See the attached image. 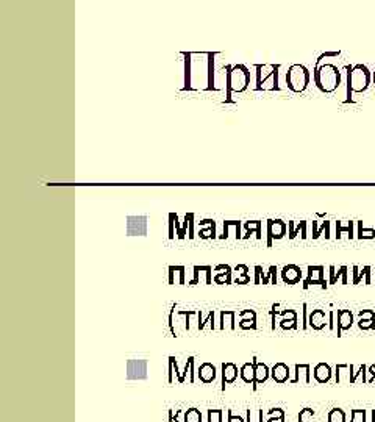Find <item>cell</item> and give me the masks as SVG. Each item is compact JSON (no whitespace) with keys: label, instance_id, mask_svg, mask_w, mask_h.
I'll list each match as a JSON object with an SVG mask.
<instances>
[{"label":"cell","instance_id":"cell-1","mask_svg":"<svg viewBox=\"0 0 375 422\" xmlns=\"http://www.w3.org/2000/svg\"><path fill=\"white\" fill-rule=\"evenodd\" d=\"M225 81H227V103H231V92H244L250 85V70L244 64L225 66Z\"/></svg>","mask_w":375,"mask_h":422},{"label":"cell","instance_id":"cell-2","mask_svg":"<svg viewBox=\"0 0 375 422\" xmlns=\"http://www.w3.org/2000/svg\"><path fill=\"white\" fill-rule=\"evenodd\" d=\"M314 83L322 92H335L341 83V72L335 64H321L314 69Z\"/></svg>","mask_w":375,"mask_h":422},{"label":"cell","instance_id":"cell-3","mask_svg":"<svg viewBox=\"0 0 375 422\" xmlns=\"http://www.w3.org/2000/svg\"><path fill=\"white\" fill-rule=\"evenodd\" d=\"M347 70V99L346 102H352V92H363L371 85L372 75L365 64H357L354 67L346 66Z\"/></svg>","mask_w":375,"mask_h":422},{"label":"cell","instance_id":"cell-4","mask_svg":"<svg viewBox=\"0 0 375 422\" xmlns=\"http://www.w3.org/2000/svg\"><path fill=\"white\" fill-rule=\"evenodd\" d=\"M310 83V70L303 64H292L286 74V85L292 92H303Z\"/></svg>","mask_w":375,"mask_h":422},{"label":"cell","instance_id":"cell-5","mask_svg":"<svg viewBox=\"0 0 375 422\" xmlns=\"http://www.w3.org/2000/svg\"><path fill=\"white\" fill-rule=\"evenodd\" d=\"M286 234V224L283 220H267V247L272 245V239H281Z\"/></svg>","mask_w":375,"mask_h":422},{"label":"cell","instance_id":"cell-6","mask_svg":"<svg viewBox=\"0 0 375 422\" xmlns=\"http://www.w3.org/2000/svg\"><path fill=\"white\" fill-rule=\"evenodd\" d=\"M319 283L324 289L327 288V281L324 280V267L322 266H310L308 267V278L303 281V288L307 289L310 285Z\"/></svg>","mask_w":375,"mask_h":422},{"label":"cell","instance_id":"cell-7","mask_svg":"<svg viewBox=\"0 0 375 422\" xmlns=\"http://www.w3.org/2000/svg\"><path fill=\"white\" fill-rule=\"evenodd\" d=\"M182 55L185 56V81H183V88L182 91H195L192 86V56L194 53L191 52H182Z\"/></svg>","mask_w":375,"mask_h":422},{"label":"cell","instance_id":"cell-8","mask_svg":"<svg viewBox=\"0 0 375 422\" xmlns=\"http://www.w3.org/2000/svg\"><path fill=\"white\" fill-rule=\"evenodd\" d=\"M281 278H283V281H285V283H288V285H296V283H299L300 278H302L300 267H297V266H294V264L285 266L283 271H281Z\"/></svg>","mask_w":375,"mask_h":422},{"label":"cell","instance_id":"cell-9","mask_svg":"<svg viewBox=\"0 0 375 422\" xmlns=\"http://www.w3.org/2000/svg\"><path fill=\"white\" fill-rule=\"evenodd\" d=\"M253 365H255V383L252 385L253 386V391L258 388V385L260 383H264L267 379H269V368L264 365V363H261V361H258L256 360V357H253Z\"/></svg>","mask_w":375,"mask_h":422},{"label":"cell","instance_id":"cell-10","mask_svg":"<svg viewBox=\"0 0 375 422\" xmlns=\"http://www.w3.org/2000/svg\"><path fill=\"white\" fill-rule=\"evenodd\" d=\"M238 379V368L234 363H224L222 365V391H225V385L233 383Z\"/></svg>","mask_w":375,"mask_h":422},{"label":"cell","instance_id":"cell-11","mask_svg":"<svg viewBox=\"0 0 375 422\" xmlns=\"http://www.w3.org/2000/svg\"><path fill=\"white\" fill-rule=\"evenodd\" d=\"M239 327L242 330H256V313L253 310H244L239 313Z\"/></svg>","mask_w":375,"mask_h":422},{"label":"cell","instance_id":"cell-12","mask_svg":"<svg viewBox=\"0 0 375 422\" xmlns=\"http://www.w3.org/2000/svg\"><path fill=\"white\" fill-rule=\"evenodd\" d=\"M216 55L217 53H213V52H208L206 53V60H208V63H206V91H211V89H217L214 85V58H216Z\"/></svg>","mask_w":375,"mask_h":422},{"label":"cell","instance_id":"cell-13","mask_svg":"<svg viewBox=\"0 0 375 422\" xmlns=\"http://www.w3.org/2000/svg\"><path fill=\"white\" fill-rule=\"evenodd\" d=\"M352 321H354V316H352L349 310L338 311V336H341L343 330H349L352 327Z\"/></svg>","mask_w":375,"mask_h":422},{"label":"cell","instance_id":"cell-14","mask_svg":"<svg viewBox=\"0 0 375 422\" xmlns=\"http://www.w3.org/2000/svg\"><path fill=\"white\" fill-rule=\"evenodd\" d=\"M214 271H216V277H214L216 283H225V285L231 283V267L228 264H219L216 266Z\"/></svg>","mask_w":375,"mask_h":422},{"label":"cell","instance_id":"cell-15","mask_svg":"<svg viewBox=\"0 0 375 422\" xmlns=\"http://www.w3.org/2000/svg\"><path fill=\"white\" fill-rule=\"evenodd\" d=\"M198 379L203 383H211L216 379V368L211 365V363H203V365L198 368Z\"/></svg>","mask_w":375,"mask_h":422},{"label":"cell","instance_id":"cell-16","mask_svg":"<svg viewBox=\"0 0 375 422\" xmlns=\"http://www.w3.org/2000/svg\"><path fill=\"white\" fill-rule=\"evenodd\" d=\"M272 379L277 383H285L286 380L289 382V368L285 365V363H277V365L272 368Z\"/></svg>","mask_w":375,"mask_h":422},{"label":"cell","instance_id":"cell-17","mask_svg":"<svg viewBox=\"0 0 375 422\" xmlns=\"http://www.w3.org/2000/svg\"><path fill=\"white\" fill-rule=\"evenodd\" d=\"M281 316H283V319L280 321V327H281V328H285V330L297 328V314H296V311L288 310V311L281 313Z\"/></svg>","mask_w":375,"mask_h":422},{"label":"cell","instance_id":"cell-18","mask_svg":"<svg viewBox=\"0 0 375 422\" xmlns=\"http://www.w3.org/2000/svg\"><path fill=\"white\" fill-rule=\"evenodd\" d=\"M314 377L319 383H325L332 379V369L325 363H319L318 366L314 368Z\"/></svg>","mask_w":375,"mask_h":422},{"label":"cell","instance_id":"cell-19","mask_svg":"<svg viewBox=\"0 0 375 422\" xmlns=\"http://www.w3.org/2000/svg\"><path fill=\"white\" fill-rule=\"evenodd\" d=\"M310 325L314 328V330H322V328L325 327V313L322 310H314L311 314H310Z\"/></svg>","mask_w":375,"mask_h":422},{"label":"cell","instance_id":"cell-20","mask_svg":"<svg viewBox=\"0 0 375 422\" xmlns=\"http://www.w3.org/2000/svg\"><path fill=\"white\" fill-rule=\"evenodd\" d=\"M244 228H245V234L242 236V239H247L252 233L256 234L258 239H261V220H249V222H244Z\"/></svg>","mask_w":375,"mask_h":422},{"label":"cell","instance_id":"cell-21","mask_svg":"<svg viewBox=\"0 0 375 422\" xmlns=\"http://www.w3.org/2000/svg\"><path fill=\"white\" fill-rule=\"evenodd\" d=\"M234 316H236V311H222L220 313V325H219L220 330H224L225 327L231 328V330L236 328V324H234Z\"/></svg>","mask_w":375,"mask_h":422},{"label":"cell","instance_id":"cell-22","mask_svg":"<svg viewBox=\"0 0 375 422\" xmlns=\"http://www.w3.org/2000/svg\"><path fill=\"white\" fill-rule=\"evenodd\" d=\"M239 375L245 383L253 385L255 383V365L253 363H245L239 371Z\"/></svg>","mask_w":375,"mask_h":422},{"label":"cell","instance_id":"cell-23","mask_svg":"<svg viewBox=\"0 0 375 422\" xmlns=\"http://www.w3.org/2000/svg\"><path fill=\"white\" fill-rule=\"evenodd\" d=\"M360 328L363 330H368V328H374L375 327V314L374 311H361L360 313Z\"/></svg>","mask_w":375,"mask_h":422},{"label":"cell","instance_id":"cell-24","mask_svg":"<svg viewBox=\"0 0 375 422\" xmlns=\"http://www.w3.org/2000/svg\"><path fill=\"white\" fill-rule=\"evenodd\" d=\"M302 377H305L307 383H310L311 377H310V366L308 365H296V377L291 379L289 383H299Z\"/></svg>","mask_w":375,"mask_h":422},{"label":"cell","instance_id":"cell-25","mask_svg":"<svg viewBox=\"0 0 375 422\" xmlns=\"http://www.w3.org/2000/svg\"><path fill=\"white\" fill-rule=\"evenodd\" d=\"M175 274H177L179 278V285H185V267L183 266H171L169 267V283L175 285Z\"/></svg>","mask_w":375,"mask_h":422},{"label":"cell","instance_id":"cell-26","mask_svg":"<svg viewBox=\"0 0 375 422\" xmlns=\"http://www.w3.org/2000/svg\"><path fill=\"white\" fill-rule=\"evenodd\" d=\"M288 227H289V238L291 239H294L297 236L299 230H302V238H307V230H305V227H307V222H305V220L300 222L297 230H294V222H288Z\"/></svg>","mask_w":375,"mask_h":422},{"label":"cell","instance_id":"cell-27","mask_svg":"<svg viewBox=\"0 0 375 422\" xmlns=\"http://www.w3.org/2000/svg\"><path fill=\"white\" fill-rule=\"evenodd\" d=\"M185 422H202V413L197 408H189L185 413Z\"/></svg>","mask_w":375,"mask_h":422},{"label":"cell","instance_id":"cell-28","mask_svg":"<svg viewBox=\"0 0 375 422\" xmlns=\"http://www.w3.org/2000/svg\"><path fill=\"white\" fill-rule=\"evenodd\" d=\"M328 422H346V413L341 408H333L328 415Z\"/></svg>","mask_w":375,"mask_h":422},{"label":"cell","instance_id":"cell-29","mask_svg":"<svg viewBox=\"0 0 375 422\" xmlns=\"http://www.w3.org/2000/svg\"><path fill=\"white\" fill-rule=\"evenodd\" d=\"M198 236L203 238V239H214L216 238V222L214 220H211V224H209V228L208 230H200L198 231Z\"/></svg>","mask_w":375,"mask_h":422},{"label":"cell","instance_id":"cell-30","mask_svg":"<svg viewBox=\"0 0 375 422\" xmlns=\"http://www.w3.org/2000/svg\"><path fill=\"white\" fill-rule=\"evenodd\" d=\"M343 231H347V233H349V238H354V222H349L347 227H343L341 222H338V224H336V238L341 236Z\"/></svg>","mask_w":375,"mask_h":422},{"label":"cell","instance_id":"cell-31","mask_svg":"<svg viewBox=\"0 0 375 422\" xmlns=\"http://www.w3.org/2000/svg\"><path fill=\"white\" fill-rule=\"evenodd\" d=\"M358 238L360 239L375 238V230H365V228H363V222H358Z\"/></svg>","mask_w":375,"mask_h":422},{"label":"cell","instance_id":"cell-32","mask_svg":"<svg viewBox=\"0 0 375 422\" xmlns=\"http://www.w3.org/2000/svg\"><path fill=\"white\" fill-rule=\"evenodd\" d=\"M247 422H263V410H249Z\"/></svg>","mask_w":375,"mask_h":422},{"label":"cell","instance_id":"cell-33","mask_svg":"<svg viewBox=\"0 0 375 422\" xmlns=\"http://www.w3.org/2000/svg\"><path fill=\"white\" fill-rule=\"evenodd\" d=\"M299 422H314V412L311 408H305L299 415Z\"/></svg>","mask_w":375,"mask_h":422},{"label":"cell","instance_id":"cell-34","mask_svg":"<svg viewBox=\"0 0 375 422\" xmlns=\"http://www.w3.org/2000/svg\"><path fill=\"white\" fill-rule=\"evenodd\" d=\"M224 410H208V422H222Z\"/></svg>","mask_w":375,"mask_h":422},{"label":"cell","instance_id":"cell-35","mask_svg":"<svg viewBox=\"0 0 375 422\" xmlns=\"http://www.w3.org/2000/svg\"><path fill=\"white\" fill-rule=\"evenodd\" d=\"M352 418H354L352 422H365L366 412L365 410H354V412H352Z\"/></svg>","mask_w":375,"mask_h":422},{"label":"cell","instance_id":"cell-36","mask_svg":"<svg viewBox=\"0 0 375 422\" xmlns=\"http://www.w3.org/2000/svg\"><path fill=\"white\" fill-rule=\"evenodd\" d=\"M185 217L188 219V224H189V238L192 239L195 236V234H194V213L186 214Z\"/></svg>","mask_w":375,"mask_h":422},{"label":"cell","instance_id":"cell-37","mask_svg":"<svg viewBox=\"0 0 375 422\" xmlns=\"http://www.w3.org/2000/svg\"><path fill=\"white\" fill-rule=\"evenodd\" d=\"M267 418H285V412L281 408H272L269 410Z\"/></svg>","mask_w":375,"mask_h":422},{"label":"cell","instance_id":"cell-38","mask_svg":"<svg viewBox=\"0 0 375 422\" xmlns=\"http://www.w3.org/2000/svg\"><path fill=\"white\" fill-rule=\"evenodd\" d=\"M174 227H175V214L174 213H171L169 214V238L171 239H174Z\"/></svg>","mask_w":375,"mask_h":422},{"label":"cell","instance_id":"cell-39","mask_svg":"<svg viewBox=\"0 0 375 422\" xmlns=\"http://www.w3.org/2000/svg\"><path fill=\"white\" fill-rule=\"evenodd\" d=\"M227 415H228V421L227 422H244V419L241 416H233L231 410H227Z\"/></svg>","mask_w":375,"mask_h":422},{"label":"cell","instance_id":"cell-40","mask_svg":"<svg viewBox=\"0 0 375 422\" xmlns=\"http://www.w3.org/2000/svg\"><path fill=\"white\" fill-rule=\"evenodd\" d=\"M172 382H174V363L169 358V383H172Z\"/></svg>","mask_w":375,"mask_h":422},{"label":"cell","instance_id":"cell-41","mask_svg":"<svg viewBox=\"0 0 375 422\" xmlns=\"http://www.w3.org/2000/svg\"><path fill=\"white\" fill-rule=\"evenodd\" d=\"M308 324H307V305L303 303V328H307Z\"/></svg>","mask_w":375,"mask_h":422},{"label":"cell","instance_id":"cell-42","mask_svg":"<svg viewBox=\"0 0 375 422\" xmlns=\"http://www.w3.org/2000/svg\"><path fill=\"white\" fill-rule=\"evenodd\" d=\"M267 422H285V418H269Z\"/></svg>","mask_w":375,"mask_h":422},{"label":"cell","instance_id":"cell-43","mask_svg":"<svg viewBox=\"0 0 375 422\" xmlns=\"http://www.w3.org/2000/svg\"><path fill=\"white\" fill-rule=\"evenodd\" d=\"M169 422H174V413H172V410L169 412Z\"/></svg>","mask_w":375,"mask_h":422},{"label":"cell","instance_id":"cell-44","mask_svg":"<svg viewBox=\"0 0 375 422\" xmlns=\"http://www.w3.org/2000/svg\"><path fill=\"white\" fill-rule=\"evenodd\" d=\"M371 374L375 377V366H372V368H371Z\"/></svg>","mask_w":375,"mask_h":422},{"label":"cell","instance_id":"cell-45","mask_svg":"<svg viewBox=\"0 0 375 422\" xmlns=\"http://www.w3.org/2000/svg\"><path fill=\"white\" fill-rule=\"evenodd\" d=\"M374 85H375V72H374Z\"/></svg>","mask_w":375,"mask_h":422}]
</instances>
